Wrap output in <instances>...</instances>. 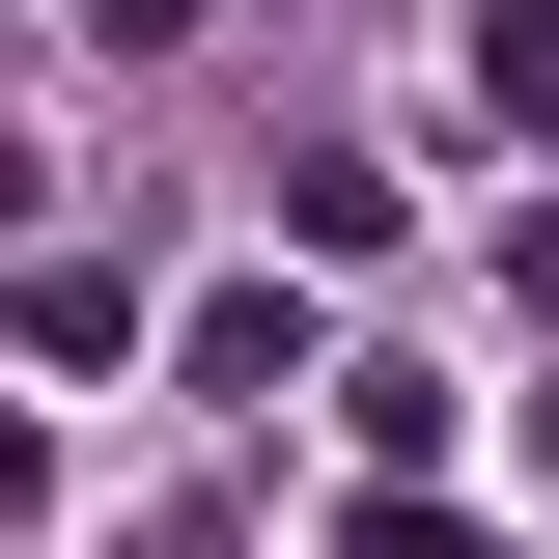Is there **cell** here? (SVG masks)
<instances>
[{
	"label": "cell",
	"instance_id": "cell-3",
	"mask_svg": "<svg viewBox=\"0 0 559 559\" xmlns=\"http://www.w3.org/2000/svg\"><path fill=\"white\" fill-rule=\"evenodd\" d=\"M168 364H197V392H308V308H280V280H197Z\"/></svg>",
	"mask_w": 559,
	"mask_h": 559
},
{
	"label": "cell",
	"instance_id": "cell-7",
	"mask_svg": "<svg viewBox=\"0 0 559 559\" xmlns=\"http://www.w3.org/2000/svg\"><path fill=\"white\" fill-rule=\"evenodd\" d=\"M0 252H28V140H0Z\"/></svg>",
	"mask_w": 559,
	"mask_h": 559
},
{
	"label": "cell",
	"instance_id": "cell-2",
	"mask_svg": "<svg viewBox=\"0 0 559 559\" xmlns=\"http://www.w3.org/2000/svg\"><path fill=\"white\" fill-rule=\"evenodd\" d=\"M308 392H336V448H364V476H448V419H476L448 364H392V336H364V364H308Z\"/></svg>",
	"mask_w": 559,
	"mask_h": 559
},
{
	"label": "cell",
	"instance_id": "cell-5",
	"mask_svg": "<svg viewBox=\"0 0 559 559\" xmlns=\"http://www.w3.org/2000/svg\"><path fill=\"white\" fill-rule=\"evenodd\" d=\"M336 559H503V532H476V503H419V476H392V503H364Z\"/></svg>",
	"mask_w": 559,
	"mask_h": 559
},
{
	"label": "cell",
	"instance_id": "cell-4",
	"mask_svg": "<svg viewBox=\"0 0 559 559\" xmlns=\"http://www.w3.org/2000/svg\"><path fill=\"white\" fill-rule=\"evenodd\" d=\"M476 112H503V140L559 168V0H476Z\"/></svg>",
	"mask_w": 559,
	"mask_h": 559
},
{
	"label": "cell",
	"instance_id": "cell-8",
	"mask_svg": "<svg viewBox=\"0 0 559 559\" xmlns=\"http://www.w3.org/2000/svg\"><path fill=\"white\" fill-rule=\"evenodd\" d=\"M503 280H532V308H559V224H532V252H503Z\"/></svg>",
	"mask_w": 559,
	"mask_h": 559
},
{
	"label": "cell",
	"instance_id": "cell-1",
	"mask_svg": "<svg viewBox=\"0 0 559 559\" xmlns=\"http://www.w3.org/2000/svg\"><path fill=\"white\" fill-rule=\"evenodd\" d=\"M0 336L84 392V364H140V280H112V252H0Z\"/></svg>",
	"mask_w": 559,
	"mask_h": 559
},
{
	"label": "cell",
	"instance_id": "cell-6",
	"mask_svg": "<svg viewBox=\"0 0 559 559\" xmlns=\"http://www.w3.org/2000/svg\"><path fill=\"white\" fill-rule=\"evenodd\" d=\"M84 28H112V57H168V28H197V0H84Z\"/></svg>",
	"mask_w": 559,
	"mask_h": 559
}]
</instances>
